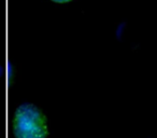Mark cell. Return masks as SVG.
Masks as SVG:
<instances>
[{
    "label": "cell",
    "instance_id": "6da1fadb",
    "mask_svg": "<svg viewBox=\"0 0 157 138\" xmlns=\"http://www.w3.org/2000/svg\"><path fill=\"white\" fill-rule=\"evenodd\" d=\"M12 129L15 138H48V135L46 117L31 104H24L16 108Z\"/></svg>",
    "mask_w": 157,
    "mask_h": 138
},
{
    "label": "cell",
    "instance_id": "7a4b0ae2",
    "mask_svg": "<svg viewBox=\"0 0 157 138\" xmlns=\"http://www.w3.org/2000/svg\"><path fill=\"white\" fill-rule=\"evenodd\" d=\"M54 2H57V3H65V2H69L71 0H52Z\"/></svg>",
    "mask_w": 157,
    "mask_h": 138
}]
</instances>
